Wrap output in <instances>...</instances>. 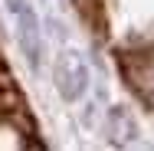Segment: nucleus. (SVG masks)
<instances>
[{
    "mask_svg": "<svg viewBox=\"0 0 154 151\" xmlns=\"http://www.w3.org/2000/svg\"><path fill=\"white\" fill-rule=\"evenodd\" d=\"M53 86L59 92V99L66 105H75L85 92H89V66L79 53L62 49L53 59Z\"/></svg>",
    "mask_w": 154,
    "mask_h": 151,
    "instance_id": "obj_1",
    "label": "nucleus"
},
{
    "mask_svg": "<svg viewBox=\"0 0 154 151\" xmlns=\"http://www.w3.org/2000/svg\"><path fill=\"white\" fill-rule=\"evenodd\" d=\"M13 20H17V43L30 62V69L39 72V66H43V30H39V17H36L30 0L13 13Z\"/></svg>",
    "mask_w": 154,
    "mask_h": 151,
    "instance_id": "obj_2",
    "label": "nucleus"
},
{
    "mask_svg": "<svg viewBox=\"0 0 154 151\" xmlns=\"http://www.w3.org/2000/svg\"><path fill=\"white\" fill-rule=\"evenodd\" d=\"M46 23L53 27V36H56L59 43H66V39H69V33H66V27H62V20H56V17H46Z\"/></svg>",
    "mask_w": 154,
    "mask_h": 151,
    "instance_id": "obj_3",
    "label": "nucleus"
}]
</instances>
